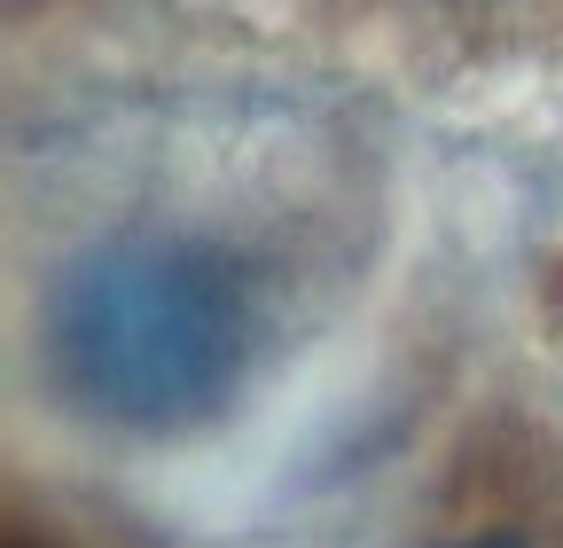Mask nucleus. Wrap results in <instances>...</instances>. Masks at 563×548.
<instances>
[{"label":"nucleus","instance_id":"1","mask_svg":"<svg viewBox=\"0 0 563 548\" xmlns=\"http://www.w3.org/2000/svg\"><path fill=\"white\" fill-rule=\"evenodd\" d=\"M258 306L243 266L196 235H125L47 298V369L70 407L118 431H188L251 361Z\"/></svg>","mask_w":563,"mask_h":548},{"label":"nucleus","instance_id":"2","mask_svg":"<svg viewBox=\"0 0 563 548\" xmlns=\"http://www.w3.org/2000/svg\"><path fill=\"white\" fill-rule=\"evenodd\" d=\"M439 548H532L517 525H477V533H454V540H439Z\"/></svg>","mask_w":563,"mask_h":548},{"label":"nucleus","instance_id":"3","mask_svg":"<svg viewBox=\"0 0 563 548\" xmlns=\"http://www.w3.org/2000/svg\"><path fill=\"white\" fill-rule=\"evenodd\" d=\"M9 548H55L47 533H32V525H9Z\"/></svg>","mask_w":563,"mask_h":548}]
</instances>
